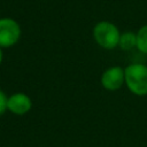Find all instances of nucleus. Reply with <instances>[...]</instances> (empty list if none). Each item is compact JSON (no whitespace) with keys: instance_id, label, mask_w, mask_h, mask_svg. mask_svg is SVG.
Segmentation results:
<instances>
[{"instance_id":"1a4fd4ad","label":"nucleus","mask_w":147,"mask_h":147,"mask_svg":"<svg viewBox=\"0 0 147 147\" xmlns=\"http://www.w3.org/2000/svg\"><path fill=\"white\" fill-rule=\"evenodd\" d=\"M2 59H3V53H2V48L0 47V64L2 62Z\"/></svg>"},{"instance_id":"0eeeda50","label":"nucleus","mask_w":147,"mask_h":147,"mask_svg":"<svg viewBox=\"0 0 147 147\" xmlns=\"http://www.w3.org/2000/svg\"><path fill=\"white\" fill-rule=\"evenodd\" d=\"M136 38H137V48L144 53L147 54V24L142 25L136 33Z\"/></svg>"},{"instance_id":"39448f33","label":"nucleus","mask_w":147,"mask_h":147,"mask_svg":"<svg viewBox=\"0 0 147 147\" xmlns=\"http://www.w3.org/2000/svg\"><path fill=\"white\" fill-rule=\"evenodd\" d=\"M32 101L24 93H15L7 100V109L16 115H24L31 110Z\"/></svg>"},{"instance_id":"423d86ee","label":"nucleus","mask_w":147,"mask_h":147,"mask_svg":"<svg viewBox=\"0 0 147 147\" xmlns=\"http://www.w3.org/2000/svg\"><path fill=\"white\" fill-rule=\"evenodd\" d=\"M118 46L124 49V51H130L133 47L137 46V38H136V33L131 32V31H126L124 33H121L119 37V42Z\"/></svg>"},{"instance_id":"20e7f679","label":"nucleus","mask_w":147,"mask_h":147,"mask_svg":"<svg viewBox=\"0 0 147 147\" xmlns=\"http://www.w3.org/2000/svg\"><path fill=\"white\" fill-rule=\"evenodd\" d=\"M125 83L124 69L121 67H111L101 76V85L108 91H116Z\"/></svg>"},{"instance_id":"f257e3e1","label":"nucleus","mask_w":147,"mask_h":147,"mask_svg":"<svg viewBox=\"0 0 147 147\" xmlns=\"http://www.w3.org/2000/svg\"><path fill=\"white\" fill-rule=\"evenodd\" d=\"M125 84L136 95H147V67L141 63H133L124 69Z\"/></svg>"},{"instance_id":"f03ea898","label":"nucleus","mask_w":147,"mask_h":147,"mask_svg":"<svg viewBox=\"0 0 147 147\" xmlns=\"http://www.w3.org/2000/svg\"><path fill=\"white\" fill-rule=\"evenodd\" d=\"M119 30L109 21H100L93 28V38L95 42L105 49H114L119 42Z\"/></svg>"},{"instance_id":"7ed1b4c3","label":"nucleus","mask_w":147,"mask_h":147,"mask_svg":"<svg viewBox=\"0 0 147 147\" xmlns=\"http://www.w3.org/2000/svg\"><path fill=\"white\" fill-rule=\"evenodd\" d=\"M21 26L14 18H0V47L8 48L17 44L21 38Z\"/></svg>"},{"instance_id":"6e6552de","label":"nucleus","mask_w":147,"mask_h":147,"mask_svg":"<svg viewBox=\"0 0 147 147\" xmlns=\"http://www.w3.org/2000/svg\"><path fill=\"white\" fill-rule=\"evenodd\" d=\"M7 100L8 98L6 96L5 92L0 90V115H2L7 109Z\"/></svg>"}]
</instances>
